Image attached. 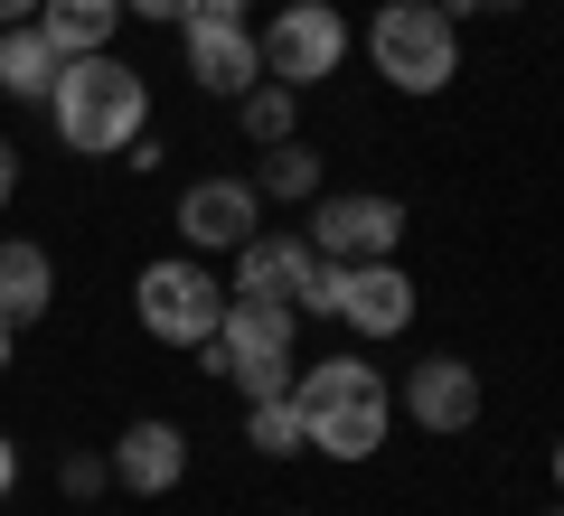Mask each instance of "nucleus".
<instances>
[{
	"label": "nucleus",
	"mask_w": 564,
	"mask_h": 516,
	"mask_svg": "<svg viewBox=\"0 0 564 516\" xmlns=\"http://www.w3.org/2000/svg\"><path fill=\"white\" fill-rule=\"evenodd\" d=\"M47 122H57L66 151H122L132 132H151V76H141L132 57H66L57 85H47Z\"/></svg>",
	"instance_id": "nucleus-1"
},
{
	"label": "nucleus",
	"mask_w": 564,
	"mask_h": 516,
	"mask_svg": "<svg viewBox=\"0 0 564 516\" xmlns=\"http://www.w3.org/2000/svg\"><path fill=\"white\" fill-rule=\"evenodd\" d=\"M292 404H302V432L321 460H367L386 451L395 432V395L367 358H321V366H292Z\"/></svg>",
	"instance_id": "nucleus-2"
},
{
	"label": "nucleus",
	"mask_w": 564,
	"mask_h": 516,
	"mask_svg": "<svg viewBox=\"0 0 564 516\" xmlns=\"http://www.w3.org/2000/svg\"><path fill=\"white\" fill-rule=\"evenodd\" d=\"M367 66H377L395 95H443L462 76V20L443 0H386L367 20Z\"/></svg>",
	"instance_id": "nucleus-3"
},
{
	"label": "nucleus",
	"mask_w": 564,
	"mask_h": 516,
	"mask_svg": "<svg viewBox=\"0 0 564 516\" xmlns=\"http://www.w3.org/2000/svg\"><path fill=\"white\" fill-rule=\"evenodd\" d=\"M132 319L141 338H161V348H207L226 319V282L207 273L198 254H161L132 273Z\"/></svg>",
	"instance_id": "nucleus-4"
},
{
	"label": "nucleus",
	"mask_w": 564,
	"mask_h": 516,
	"mask_svg": "<svg viewBox=\"0 0 564 516\" xmlns=\"http://www.w3.org/2000/svg\"><path fill=\"white\" fill-rule=\"evenodd\" d=\"M263 47V76L292 85V95H311V85H329L348 66V47H358V29L339 20V0H282L273 20L254 29Z\"/></svg>",
	"instance_id": "nucleus-5"
},
{
	"label": "nucleus",
	"mask_w": 564,
	"mask_h": 516,
	"mask_svg": "<svg viewBox=\"0 0 564 516\" xmlns=\"http://www.w3.org/2000/svg\"><path fill=\"white\" fill-rule=\"evenodd\" d=\"M404 244V207L386 188H321L311 198V254L329 263H386Z\"/></svg>",
	"instance_id": "nucleus-6"
},
{
	"label": "nucleus",
	"mask_w": 564,
	"mask_h": 516,
	"mask_svg": "<svg viewBox=\"0 0 564 516\" xmlns=\"http://www.w3.org/2000/svg\"><path fill=\"white\" fill-rule=\"evenodd\" d=\"M180 57H188V85H207V95H245V85H263L254 29L226 20V10H188V20H180Z\"/></svg>",
	"instance_id": "nucleus-7"
},
{
	"label": "nucleus",
	"mask_w": 564,
	"mask_h": 516,
	"mask_svg": "<svg viewBox=\"0 0 564 516\" xmlns=\"http://www.w3.org/2000/svg\"><path fill=\"white\" fill-rule=\"evenodd\" d=\"M254 226H263V188L236 179V169L180 188V235H188V254H236Z\"/></svg>",
	"instance_id": "nucleus-8"
},
{
	"label": "nucleus",
	"mask_w": 564,
	"mask_h": 516,
	"mask_svg": "<svg viewBox=\"0 0 564 516\" xmlns=\"http://www.w3.org/2000/svg\"><path fill=\"white\" fill-rule=\"evenodd\" d=\"M292 338H302V310H292V300H245V292H226V319H217L226 385H236L245 366H292Z\"/></svg>",
	"instance_id": "nucleus-9"
},
{
	"label": "nucleus",
	"mask_w": 564,
	"mask_h": 516,
	"mask_svg": "<svg viewBox=\"0 0 564 516\" xmlns=\"http://www.w3.org/2000/svg\"><path fill=\"white\" fill-rule=\"evenodd\" d=\"M113 488H132V497H170L188 479V432L180 422H161V414H141V422H122V441L113 451Z\"/></svg>",
	"instance_id": "nucleus-10"
},
{
	"label": "nucleus",
	"mask_w": 564,
	"mask_h": 516,
	"mask_svg": "<svg viewBox=\"0 0 564 516\" xmlns=\"http://www.w3.org/2000/svg\"><path fill=\"white\" fill-rule=\"evenodd\" d=\"M480 376H470V358H423L414 376H404V414H414V432H470L480 422Z\"/></svg>",
	"instance_id": "nucleus-11"
},
{
	"label": "nucleus",
	"mask_w": 564,
	"mask_h": 516,
	"mask_svg": "<svg viewBox=\"0 0 564 516\" xmlns=\"http://www.w3.org/2000/svg\"><path fill=\"white\" fill-rule=\"evenodd\" d=\"M339 319L358 338H404L414 329V282H404V263H348V292H339Z\"/></svg>",
	"instance_id": "nucleus-12"
},
{
	"label": "nucleus",
	"mask_w": 564,
	"mask_h": 516,
	"mask_svg": "<svg viewBox=\"0 0 564 516\" xmlns=\"http://www.w3.org/2000/svg\"><path fill=\"white\" fill-rule=\"evenodd\" d=\"M302 273H311V235H245L236 244V282L226 292H245V300H292L302 292Z\"/></svg>",
	"instance_id": "nucleus-13"
},
{
	"label": "nucleus",
	"mask_w": 564,
	"mask_h": 516,
	"mask_svg": "<svg viewBox=\"0 0 564 516\" xmlns=\"http://www.w3.org/2000/svg\"><path fill=\"white\" fill-rule=\"evenodd\" d=\"M47 310H57V263H47V244L0 235V319L10 329H39Z\"/></svg>",
	"instance_id": "nucleus-14"
},
{
	"label": "nucleus",
	"mask_w": 564,
	"mask_h": 516,
	"mask_svg": "<svg viewBox=\"0 0 564 516\" xmlns=\"http://www.w3.org/2000/svg\"><path fill=\"white\" fill-rule=\"evenodd\" d=\"M39 29L57 57H104L122 39V0H39Z\"/></svg>",
	"instance_id": "nucleus-15"
},
{
	"label": "nucleus",
	"mask_w": 564,
	"mask_h": 516,
	"mask_svg": "<svg viewBox=\"0 0 564 516\" xmlns=\"http://www.w3.org/2000/svg\"><path fill=\"white\" fill-rule=\"evenodd\" d=\"M57 47H47V29L39 20H20V29H0V95H20V103H47V85H57Z\"/></svg>",
	"instance_id": "nucleus-16"
},
{
	"label": "nucleus",
	"mask_w": 564,
	"mask_h": 516,
	"mask_svg": "<svg viewBox=\"0 0 564 516\" xmlns=\"http://www.w3.org/2000/svg\"><path fill=\"white\" fill-rule=\"evenodd\" d=\"M254 188H263V198H282V207H311V198H321V151H311L302 132L273 141V151H263V169H254Z\"/></svg>",
	"instance_id": "nucleus-17"
},
{
	"label": "nucleus",
	"mask_w": 564,
	"mask_h": 516,
	"mask_svg": "<svg viewBox=\"0 0 564 516\" xmlns=\"http://www.w3.org/2000/svg\"><path fill=\"white\" fill-rule=\"evenodd\" d=\"M245 451H263V460H292V451H311V432H302V404H292V395H254V404H245Z\"/></svg>",
	"instance_id": "nucleus-18"
},
{
	"label": "nucleus",
	"mask_w": 564,
	"mask_h": 516,
	"mask_svg": "<svg viewBox=\"0 0 564 516\" xmlns=\"http://www.w3.org/2000/svg\"><path fill=\"white\" fill-rule=\"evenodd\" d=\"M236 113H245V141H263V151L302 132V95H292V85H273V76H263V85H245V95H236Z\"/></svg>",
	"instance_id": "nucleus-19"
},
{
	"label": "nucleus",
	"mask_w": 564,
	"mask_h": 516,
	"mask_svg": "<svg viewBox=\"0 0 564 516\" xmlns=\"http://www.w3.org/2000/svg\"><path fill=\"white\" fill-rule=\"evenodd\" d=\"M57 488H66V497L113 488V460H104V451H66V460H57Z\"/></svg>",
	"instance_id": "nucleus-20"
},
{
	"label": "nucleus",
	"mask_w": 564,
	"mask_h": 516,
	"mask_svg": "<svg viewBox=\"0 0 564 516\" xmlns=\"http://www.w3.org/2000/svg\"><path fill=\"white\" fill-rule=\"evenodd\" d=\"M198 0H122V20H151V29H180Z\"/></svg>",
	"instance_id": "nucleus-21"
},
{
	"label": "nucleus",
	"mask_w": 564,
	"mask_h": 516,
	"mask_svg": "<svg viewBox=\"0 0 564 516\" xmlns=\"http://www.w3.org/2000/svg\"><path fill=\"white\" fill-rule=\"evenodd\" d=\"M161 151H170V141H151V132H132V141H122V160H132L141 179H151V169H161Z\"/></svg>",
	"instance_id": "nucleus-22"
},
{
	"label": "nucleus",
	"mask_w": 564,
	"mask_h": 516,
	"mask_svg": "<svg viewBox=\"0 0 564 516\" xmlns=\"http://www.w3.org/2000/svg\"><path fill=\"white\" fill-rule=\"evenodd\" d=\"M20 198V151H10V141H0V207Z\"/></svg>",
	"instance_id": "nucleus-23"
},
{
	"label": "nucleus",
	"mask_w": 564,
	"mask_h": 516,
	"mask_svg": "<svg viewBox=\"0 0 564 516\" xmlns=\"http://www.w3.org/2000/svg\"><path fill=\"white\" fill-rule=\"evenodd\" d=\"M20 488V451H10V432H0V497Z\"/></svg>",
	"instance_id": "nucleus-24"
},
{
	"label": "nucleus",
	"mask_w": 564,
	"mask_h": 516,
	"mask_svg": "<svg viewBox=\"0 0 564 516\" xmlns=\"http://www.w3.org/2000/svg\"><path fill=\"white\" fill-rule=\"evenodd\" d=\"M20 20H39V0H0V29H20Z\"/></svg>",
	"instance_id": "nucleus-25"
},
{
	"label": "nucleus",
	"mask_w": 564,
	"mask_h": 516,
	"mask_svg": "<svg viewBox=\"0 0 564 516\" xmlns=\"http://www.w3.org/2000/svg\"><path fill=\"white\" fill-rule=\"evenodd\" d=\"M10 358H20V329H10V319H0V366H10Z\"/></svg>",
	"instance_id": "nucleus-26"
},
{
	"label": "nucleus",
	"mask_w": 564,
	"mask_h": 516,
	"mask_svg": "<svg viewBox=\"0 0 564 516\" xmlns=\"http://www.w3.org/2000/svg\"><path fill=\"white\" fill-rule=\"evenodd\" d=\"M470 10H489V20H508V10H527V0H470Z\"/></svg>",
	"instance_id": "nucleus-27"
},
{
	"label": "nucleus",
	"mask_w": 564,
	"mask_h": 516,
	"mask_svg": "<svg viewBox=\"0 0 564 516\" xmlns=\"http://www.w3.org/2000/svg\"><path fill=\"white\" fill-rule=\"evenodd\" d=\"M198 10H226V20H245V10H254V0H198Z\"/></svg>",
	"instance_id": "nucleus-28"
},
{
	"label": "nucleus",
	"mask_w": 564,
	"mask_h": 516,
	"mask_svg": "<svg viewBox=\"0 0 564 516\" xmlns=\"http://www.w3.org/2000/svg\"><path fill=\"white\" fill-rule=\"evenodd\" d=\"M545 470H555V488H564V441H555V460H545Z\"/></svg>",
	"instance_id": "nucleus-29"
},
{
	"label": "nucleus",
	"mask_w": 564,
	"mask_h": 516,
	"mask_svg": "<svg viewBox=\"0 0 564 516\" xmlns=\"http://www.w3.org/2000/svg\"><path fill=\"white\" fill-rule=\"evenodd\" d=\"M292 516H302V507H292Z\"/></svg>",
	"instance_id": "nucleus-30"
},
{
	"label": "nucleus",
	"mask_w": 564,
	"mask_h": 516,
	"mask_svg": "<svg viewBox=\"0 0 564 516\" xmlns=\"http://www.w3.org/2000/svg\"><path fill=\"white\" fill-rule=\"evenodd\" d=\"M555 516H564V507H555Z\"/></svg>",
	"instance_id": "nucleus-31"
}]
</instances>
